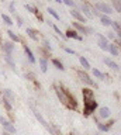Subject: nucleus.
I'll return each mask as SVG.
<instances>
[{
    "label": "nucleus",
    "mask_w": 121,
    "mask_h": 135,
    "mask_svg": "<svg viewBox=\"0 0 121 135\" xmlns=\"http://www.w3.org/2000/svg\"><path fill=\"white\" fill-rule=\"evenodd\" d=\"M44 45L47 46L48 49H51V44H49V42H48V40H44Z\"/></svg>",
    "instance_id": "72a5a7b5"
},
{
    "label": "nucleus",
    "mask_w": 121,
    "mask_h": 135,
    "mask_svg": "<svg viewBox=\"0 0 121 135\" xmlns=\"http://www.w3.org/2000/svg\"><path fill=\"white\" fill-rule=\"evenodd\" d=\"M48 13H49V14H51V16L54 17V18H55V20H59V18H61V17L58 16V13H56L55 10H54V8H51V7L48 8Z\"/></svg>",
    "instance_id": "412c9836"
},
{
    "label": "nucleus",
    "mask_w": 121,
    "mask_h": 135,
    "mask_svg": "<svg viewBox=\"0 0 121 135\" xmlns=\"http://www.w3.org/2000/svg\"><path fill=\"white\" fill-rule=\"evenodd\" d=\"M108 51H110L111 55H114V56H117V54H118V48H117V45H108Z\"/></svg>",
    "instance_id": "6ab92c4d"
},
{
    "label": "nucleus",
    "mask_w": 121,
    "mask_h": 135,
    "mask_svg": "<svg viewBox=\"0 0 121 135\" xmlns=\"http://www.w3.org/2000/svg\"><path fill=\"white\" fill-rule=\"evenodd\" d=\"M73 27L78 30L80 34H87V32H93V30L91 28H86V27H83V25H80L79 23H73Z\"/></svg>",
    "instance_id": "6e6552de"
},
{
    "label": "nucleus",
    "mask_w": 121,
    "mask_h": 135,
    "mask_svg": "<svg viewBox=\"0 0 121 135\" xmlns=\"http://www.w3.org/2000/svg\"><path fill=\"white\" fill-rule=\"evenodd\" d=\"M78 75H79V78H80L82 82H85L86 84H89V86H93V84H94V82H93V80H91V79L89 78V75H87L86 72L79 70V72H78Z\"/></svg>",
    "instance_id": "39448f33"
},
{
    "label": "nucleus",
    "mask_w": 121,
    "mask_h": 135,
    "mask_svg": "<svg viewBox=\"0 0 121 135\" xmlns=\"http://www.w3.org/2000/svg\"><path fill=\"white\" fill-rule=\"evenodd\" d=\"M27 34H28V37L31 38V40H34V41H38V35H37V32L35 30H32V28H27Z\"/></svg>",
    "instance_id": "4468645a"
},
{
    "label": "nucleus",
    "mask_w": 121,
    "mask_h": 135,
    "mask_svg": "<svg viewBox=\"0 0 121 135\" xmlns=\"http://www.w3.org/2000/svg\"><path fill=\"white\" fill-rule=\"evenodd\" d=\"M94 10H100V11L106 13L107 16L113 13V8L108 6V4H106V3H96L94 4Z\"/></svg>",
    "instance_id": "20e7f679"
},
{
    "label": "nucleus",
    "mask_w": 121,
    "mask_h": 135,
    "mask_svg": "<svg viewBox=\"0 0 121 135\" xmlns=\"http://www.w3.org/2000/svg\"><path fill=\"white\" fill-rule=\"evenodd\" d=\"M97 37H99V46L103 51H108V42L106 40V37H103L101 34H97Z\"/></svg>",
    "instance_id": "0eeeda50"
},
{
    "label": "nucleus",
    "mask_w": 121,
    "mask_h": 135,
    "mask_svg": "<svg viewBox=\"0 0 121 135\" xmlns=\"http://www.w3.org/2000/svg\"><path fill=\"white\" fill-rule=\"evenodd\" d=\"M70 14H72L78 21H83V23H85V17H83V14H82V13H79L78 10H70Z\"/></svg>",
    "instance_id": "f8f14e48"
},
{
    "label": "nucleus",
    "mask_w": 121,
    "mask_h": 135,
    "mask_svg": "<svg viewBox=\"0 0 121 135\" xmlns=\"http://www.w3.org/2000/svg\"><path fill=\"white\" fill-rule=\"evenodd\" d=\"M113 6H114V8L117 11H121V2H118V0H114L113 2Z\"/></svg>",
    "instance_id": "a878e982"
},
{
    "label": "nucleus",
    "mask_w": 121,
    "mask_h": 135,
    "mask_svg": "<svg viewBox=\"0 0 121 135\" xmlns=\"http://www.w3.org/2000/svg\"><path fill=\"white\" fill-rule=\"evenodd\" d=\"M111 25H113V28H114L115 31H117V34L121 31V27H120V24H118V23H114V21H111Z\"/></svg>",
    "instance_id": "c85d7f7f"
},
{
    "label": "nucleus",
    "mask_w": 121,
    "mask_h": 135,
    "mask_svg": "<svg viewBox=\"0 0 121 135\" xmlns=\"http://www.w3.org/2000/svg\"><path fill=\"white\" fill-rule=\"evenodd\" d=\"M55 91H56L58 97H59V100L62 101V104H65L68 108H76L78 103L75 100V97L64 86H55Z\"/></svg>",
    "instance_id": "f257e3e1"
},
{
    "label": "nucleus",
    "mask_w": 121,
    "mask_h": 135,
    "mask_svg": "<svg viewBox=\"0 0 121 135\" xmlns=\"http://www.w3.org/2000/svg\"><path fill=\"white\" fill-rule=\"evenodd\" d=\"M65 51H66L68 54H72V55L75 54V51H73V49H70V48H65Z\"/></svg>",
    "instance_id": "f704fd0d"
},
{
    "label": "nucleus",
    "mask_w": 121,
    "mask_h": 135,
    "mask_svg": "<svg viewBox=\"0 0 121 135\" xmlns=\"http://www.w3.org/2000/svg\"><path fill=\"white\" fill-rule=\"evenodd\" d=\"M104 63H106L107 66H110L111 69H114V70H117V69H118V65H117L115 62H113L111 59H104Z\"/></svg>",
    "instance_id": "dca6fc26"
},
{
    "label": "nucleus",
    "mask_w": 121,
    "mask_h": 135,
    "mask_svg": "<svg viewBox=\"0 0 121 135\" xmlns=\"http://www.w3.org/2000/svg\"><path fill=\"white\" fill-rule=\"evenodd\" d=\"M7 34H9V37H10L13 41H16V42H18V41H20V38H18L17 35H16V34H14L13 31H7Z\"/></svg>",
    "instance_id": "393cba45"
},
{
    "label": "nucleus",
    "mask_w": 121,
    "mask_h": 135,
    "mask_svg": "<svg viewBox=\"0 0 121 135\" xmlns=\"http://www.w3.org/2000/svg\"><path fill=\"white\" fill-rule=\"evenodd\" d=\"M93 75L96 76V78H99V79H103L104 78V75L100 70H97V69H93Z\"/></svg>",
    "instance_id": "bb28decb"
},
{
    "label": "nucleus",
    "mask_w": 121,
    "mask_h": 135,
    "mask_svg": "<svg viewBox=\"0 0 121 135\" xmlns=\"http://www.w3.org/2000/svg\"><path fill=\"white\" fill-rule=\"evenodd\" d=\"M2 18H3V21H4V23L7 24V25H11L13 24V21H11V18L9 16H6V14H2Z\"/></svg>",
    "instance_id": "b1692460"
},
{
    "label": "nucleus",
    "mask_w": 121,
    "mask_h": 135,
    "mask_svg": "<svg viewBox=\"0 0 121 135\" xmlns=\"http://www.w3.org/2000/svg\"><path fill=\"white\" fill-rule=\"evenodd\" d=\"M83 101H85V115H90L97 107V101L94 99V93L90 89H83Z\"/></svg>",
    "instance_id": "f03ea898"
},
{
    "label": "nucleus",
    "mask_w": 121,
    "mask_h": 135,
    "mask_svg": "<svg viewBox=\"0 0 121 135\" xmlns=\"http://www.w3.org/2000/svg\"><path fill=\"white\" fill-rule=\"evenodd\" d=\"M24 52H26V55H27V58H28V61H30L31 63H35V58H34V55H32V52H31V49L28 48L27 45H24Z\"/></svg>",
    "instance_id": "9d476101"
},
{
    "label": "nucleus",
    "mask_w": 121,
    "mask_h": 135,
    "mask_svg": "<svg viewBox=\"0 0 121 135\" xmlns=\"http://www.w3.org/2000/svg\"><path fill=\"white\" fill-rule=\"evenodd\" d=\"M83 11H85L86 17H89V18H91V17H93V14H91L90 10H89V7H87V4H83Z\"/></svg>",
    "instance_id": "5701e85b"
},
{
    "label": "nucleus",
    "mask_w": 121,
    "mask_h": 135,
    "mask_svg": "<svg viewBox=\"0 0 121 135\" xmlns=\"http://www.w3.org/2000/svg\"><path fill=\"white\" fill-rule=\"evenodd\" d=\"M100 21H101L103 25H111V20L108 16H101L100 17Z\"/></svg>",
    "instance_id": "a211bd4d"
},
{
    "label": "nucleus",
    "mask_w": 121,
    "mask_h": 135,
    "mask_svg": "<svg viewBox=\"0 0 121 135\" xmlns=\"http://www.w3.org/2000/svg\"><path fill=\"white\" fill-rule=\"evenodd\" d=\"M26 8H27V10L30 11V13H35V8H34V7H31L30 4H26Z\"/></svg>",
    "instance_id": "2f4dec72"
},
{
    "label": "nucleus",
    "mask_w": 121,
    "mask_h": 135,
    "mask_svg": "<svg viewBox=\"0 0 121 135\" xmlns=\"http://www.w3.org/2000/svg\"><path fill=\"white\" fill-rule=\"evenodd\" d=\"M4 59H6V62L9 63L10 66H13V68H14V62H13V59H11V56H10V55H6V56H4Z\"/></svg>",
    "instance_id": "c756f323"
},
{
    "label": "nucleus",
    "mask_w": 121,
    "mask_h": 135,
    "mask_svg": "<svg viewBox=\"0 0 121 135\" xmlns=\"http://www.w3.org/2000/svg\"><path fill=\"white\" fill-rule=\"evenodd\" d=\"M40 65H41V70L42 72H47V68H48V62L45 58H40Z\"/></svg>",
    "instance_id": "f3484780"
},
{
    "label": "nucleus",
    "mask_w": 121,
    "mask_h": 135,
    "mask_svg": "<svg viewBox=\"0 0 121 135\" xmlns=\"http://www.w3.org/2000/svg\"><path fill=\"white\" fill-rule=\"evenodd\" d=\"M99 113H100V117L101 118H108L110 117V108L108 107H101Z\"/></svg>",
    "instance_id": "ddd939ff"
},
{
    "label": "nucleus",
    "mask_w": 121,
    "mask_h": 135,
    "mask_svg": "<svg viewBox=\"0 0 121 135\" xmlns=\"http://www.w3.org/2000/svg\"><path fill=\"white\" fill-rule=\"evenodd\" d=\"M52 63H54V65H55V66L58 68V69H61V70H64V69H65L64 65H62V62H59L58 59H52Z\"/></svg>",
    "instance_id": "4be33fe9"
},
{
    "label": "nucleus",
    "mask_w": 121,
    "mask_h": 135,
    "mask_svg": "<svg viewBox=\"0 0 121 135\" xmlns=\"http://www.w3.org/2000/svg\"><path fill=\"white\" fill-rule=\"evenodd\" d=\"M4 96L7 97V99H10V100H14V94H13V91H11V90H9V89H6V90H4Z\"/></svg>",
    "instance_id": "aec40b11"
},
{
    "label": "nucleus",
    "mask_w": 121,
    "mask_h": 135,
    "mask_svg": "<svg viewBox=\"0 0 121 135\" xmlns=\"http://www.w3.org/2000/svg\"><path fill=\"white\" fill-rule=\"evenodd\" d=\"M34 115H35V118H37V120H38V121L41 122V124H42V125L45 127V128H47V129L49 131V132H51V134H54V131H52V128H51V127H49V125L47 124V121L44 120V118H42V115H41V114H40L38 111H34Z\"/></svg>",
    "instance_id": "423d86ee"
},
{
    "label": "nucleus",
    "mask_w": 121,
    "mask_h": 135,
    "mask_svg": "<svg viewBox=\"0 0 121 135\" xmlns=\"http://www.w3.org/2000/svg\"><path fill=\"white\" fill-rule=\"evenodd\" d=\"M79 61H80V65L83 66V69H85V70L90 69V63L87 62V59L85 56H79Z\"/></svg>",
    "instance_id": "2eb2a0df"
},
{
    "label": "nucleus",
    "mask_w": 121,
    "mask_h": 135,
    "mask_svg": "<svg viewBox=\"0 0 121 135\" xmlns=\"http://www.w3.org/2000/svg\"><path fill=\"white\" fill-rule=\"evenodd\" d=\"M0 124L3 125V128L6 129V132H9V134H14L16 132V128L13 127V124H11L10 121H7L6 118H3L2 115H0Z\"/></svg>",
    "instance_id": "7ed1b4c3"
},
{
    "label": "nucleus",
    "mask_w": 121,
    "mask_h": 135,
    "mask_svg": "<svg viewBox=\"0 0 121 135\" xmlns=\"http://www.w3.org/2000/svg\"><path fill=\"white\" fill-rule=\"evenodd\" d=\"M65 37H66V38H75V40H78V41H82V37L78 35V32H76V31H72V30H68Z\"/></svg>",
    "instance_id": "9b49d317"
},
{
    "label": "nucleus",
    "mask_w": 121,
    "mask_h": 135,
    "mask_svg": "<svg viewBox=\"0 0 121 135\" xmlns=\"http://www.w3.org/2000/svg\"><path fill=\"white\" fill-rule=\"evenodd\" d=\"M3 104H4V107H6L7 110H9V111H10V110H11V104L9 103V100H7L6 97H4V100H3Z\"/></svg>",
    "instance_id": "7c9ffc66"
},
{
    "label": "nucleus",
    "mask_w": 121,
    "mask_h": 135,
    "mask_svg": "<svg viewBox=\"0 0 121 135\" xmlns=\"http://www.w3.org/2000/svg\"><path fill=\"white\" fill-rule=\"evenodd\" d=\"M3 49L6 51V54H7V55H10L11 52H13V49H14V45H13V42H10V41H6L4 44H3Z\"/></svg>",
    "instance_id": "1a4fd4ad"
},
{
    "label": "nucleus",
    "mask_w": 121,
    "mask_h": 135,
    "mask_svg": "<svg viewBox=\"0 0 121 135\" xmlns=\"http://www.w3.org/2000/svg\"><path fill=\"white\" fill-rule=\"evenodd\" d=\"M3 135H10L9 132H3Z\"/></svg>",
    "instance_id": "c9c22d12"
},
{
    "label": "nucleus",
    "mask_w": 121,
    "mask_h": 135,
    "mask_svg": "<svg viewBox=\"0 0 121 135\" xmlns=\"http://www.w3.org/2000/svg\"><path fill=\"white\" fill-rule=\"evenodd\" d=\"M97 127H99L100 131H104V132H107V131L110 129V127H108V125H103V124H100V122L97 124Z\"/></svg>",
    "instance_id": "cd10ccee"
},
{
    "label": "nucleus",
    "mask_w": 121,
    "mask_h": 135,
    "mask_svg": "<svg viewBox=\"0 0 121 135\" xmlns=\"http://www.w3.org/2000/svg\"><path fill=\"white\" fill-rule=\"evenodd\" d=\"M64 3H65V4H68V6H70V7H73V6H75V3H73V2H70V0H65Z\"/></svg>",
    "instance_id": "473e14b6"
}]
</instances>
